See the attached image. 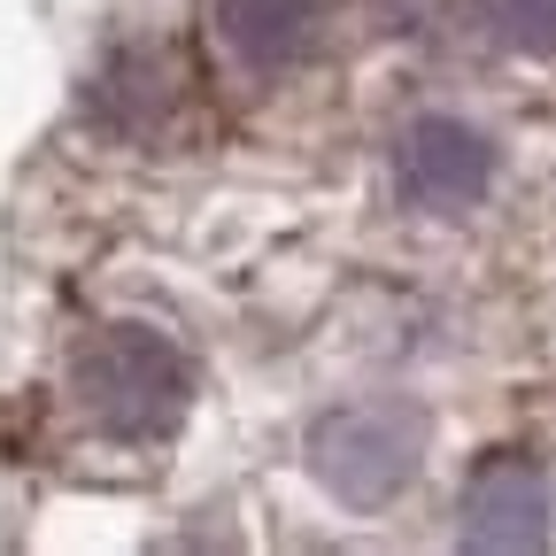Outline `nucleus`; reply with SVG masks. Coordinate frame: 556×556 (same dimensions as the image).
I'll return each instance as SVG.
<instances>
[{
	"label": "nucleus",
	"instance_id": "obj_2",
	"mask_svg": "<svg viewBox=\"0 0 556 556\" xmlns=\"http://www.w3.org/2000/svg\"><path fill=\"white\" fill-rule=\"evenodd\" d=\"M417 441H426V426H417L409 402H356V409H332L309 433V464H317V479L332 495L387 503L417 471Z\"/></svg>",
	"mask_w": 556,
	"mask_h": 556
},
{
	"label": "nucleus",
	"instance_id": "obj_6",
	"mask_svg": "<svg viewBox=\"0 0 556 556\" xmlns=\"http://www.w3.org/2000/svg\"><path fill=\"white\" fill-rule=\"evenodd\" d=\"M510 24L526 47H556V0H510Z\"/></svg>",
	"mask_w": 556,
	"mask_h": 556
},
{
	"label": "nucleus",
	"instance_id": "obj_5",
	"mask_svg": "<svg viewBox=\"0 0 556 556\" xmlns=\"http://www.w3.org/2000/svg\"><path fill=\"white\" fill-rule=\"evenodd\" d=\"M217 24H225V47L248 70H287L317 39V0H225Z\"/></svg>",
	"mask_w": 556,
	"mask_h": 556
},
{
	"label": "nucleus",
	"instance_id": "obj_3",
	"mask_svg": "<svg viewBox=\"0 0 556 556\" xmlns=\"http://www.w3.org/2000/svg\"><path fill=\"white\" fill-rule=\"evenodd\" d=\"M486 170H495V155H486V139L456 116H426L402 131L394 148V186L409 208H471L486 193Z\"/></svg>",
	"mask_w": 556,
	"mask_h": 556
},
{
	"label": "nucleus",
	"instance_id": "obj_4",
	"mask_svg": "<svg viewBox=\"0 0 556 556\" xmlns=\"http://www.w3.org/2000/svg\"><path fill=\"white\" fill-rule=\"evenodd\" d=\"M548 533V479L526 456H486L464 486V541L471 548H541Z\"/></svg>",
	"mask_w": 556,
	"mask_h": 556
},
{
	"label": "nucleus",
	"instance_id": "obj_1",
	"mask_svg": "<svg viewBox=\"0 0 556 556\" xmlns=\"http://www.w3.org/2000/svg\"><path fill=\"white\" fill-rule=\"evenodd\" d=\"M78 402L93 409V426L116 441H155L178 426L186 409V364L163 332L109 325L78 348Z\"/></svg>",
	"mask_w": 556,
	"mask_h": 556
}]
</instances>
